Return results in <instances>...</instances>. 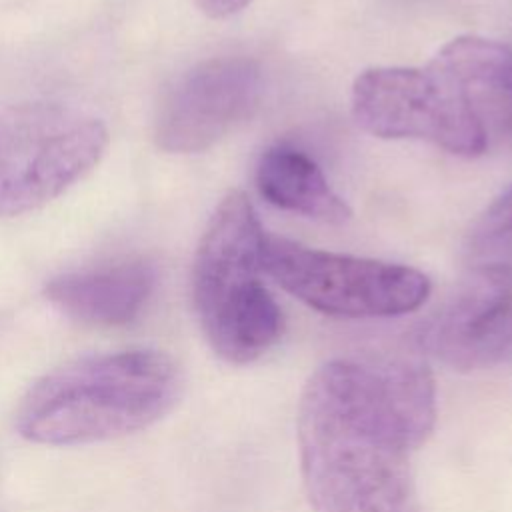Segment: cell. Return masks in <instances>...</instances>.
Returning a JSON list of instances; mask_svg holds the SVG:
<instances>
[{
    "mask_svg": "<svg viewBox=\"0 0 512 512\" xmlns=\"http://www.w3.org/2000/svg\"><path fill=\"white\" fill-rule=\"evenodd\" d=\"M436 424V386L412 358L322 364L298 406L300 468L316 512H420L414 452Z\"/></svg>",
    "mask_w": 512,
    "mask_h": 512,
    "instance_id": "1",
    "label": "cell"
},
{
    "mask_svg": "<svg viewBox=\"0 0 512 512\" xmlns=\"http://www.w3.org/2000/svg\"><path fill=\"white\" fill-rule=\"evenodd\" d=\"M180 392L182 372L160 350L96 354L34 382L18 406L16 428L44 446L104 442L152 426Z\"/></svg>",
    "mask_w": 512,
    "mask_h": 512,
    "instance_id": "2",
    "label": "cell"
},
{
    "mask_svg": "<svg viewBox=\"0 0 512 512\" xmlns=\"http://www.w3.org/2000/svg\"><path fill=\"white\" fill-rule=\"evenodd\" d=\"M266 234L248 196L228 192L192 264V302L212 350L230 364L262 358L282 336V312L262 282Z\"/></svg>",
    "mask_w": 512,
    "mask_h": 512,
    "instance_id": "3",
    "label": "cell"
},
{
    "mask_svg": "<svg viewBox=\"0 0 512 512\" xmlns=\"http://www.w3.org/2000/svg\"><path fill=\"white\" fill-rule=\"evenodd\" d=\"M108 148L100 118L60 102L0 108V218L38 210L90 174Z\"/></svg>",
    "mask_w": 512,
    "mask_h": 512,
    "instance_id": "4",
    "label": "cell"
},
{
    "mask_svg": "<svg viewBox=\"0 0 512 512\" xmlns=\"http://www.w3.org/2000/svg\"><path fill=\"white\" fill-rule=\"evenodd\" d=\"M264 274L306 306L338 318H390L418 310L430 296L424 272L372 258L334 254L268 236Z\"/></svg>",
    "mask_w": 512,
    "mask_h": 512,
    "instance_id": "5",
    "label": "cell"
},
{
    "mask_svg": "<svg viewBox=\"0 0 512 512\" xmlns=\"http://www.w3.org/2000/svg\"><path fill=\"white\" fill-rule=\"evenodd\" d=\"M352 116L372 136L426 140L466 158L490 144L464 94L434 60L422 68L378 66L358 74Z\"/></svg>",
    "mask_w": 512,
    "mask_h": 512,
    "instance_id": "6",
    "label": "cell"
},
{
    "mask_svg": "<svg viewBox=\"0 0 512 512\" xmlns=\"http://www.w3.org/2000/svg\"><path fill=\"white\" fill-rule=\"evenodd\" d=\"M262 96V70L246 56L210 58L164 94L156 120V144L172 154L204 152L246 122Z\"/></svg>",
    "mask_w": 512,
    "mask_h": 512,
    "instance_id": "7",
    "label": "cell"
},
{
    "mask_svg": "<svg viewBox=\"0 0 512 512\" xmlns=\"http://www.w3.org/2000/svg\"><path fill=\"white\" fill-rule=\"evenodd\" d=\"M422 344L460 372L512 360V264L494 260L468 270L428 320Z\"/></svg>",
    "mask_w": 512,
    "mask_h": 512,
    "instance_id": "8",
    "label": "cell"
},
{
    "mask_svg": "<svg viewBox=\"0 0 512 512\" xmlns=\"http://www.w3.org/2000/svg\"><path fill=\"white\" fill-rule=\"evenodd\" d=\"M154 286V266L136 258L54 276L46 282L44 296L54 308L82 324L114 328L142 314Z\"/></svg>",
    "mask_w": 512,
    "mask_h": 512,
    "instance_id": "9",
    "label": "cell"
},
{
    "mask_svg": "<svg viewBox=\"0 0 512 512\" xmlns=\"http://www.w3.org/2000/svg\"><path fill=\"white\" fill-rule=\"evenodd\" d=\"M460 88L488 138L512 130V48L482 36H458L432 58Z\"/></svg>",
    "mask_w": 512,
    "mask_h": 512,
    "instance_id": "10",
    "label": "cell"
},
{
    "mask_svg": "<svg viewBox=\"0 0 512 512\" xmlns=\"http://www.w3.org/2000/svg\"><path fill=\"white\" fill-rule=\"evenodd\" d=\"M262 198L280 210L302 214L326 224L350 220V206L332 190L320 166L302 150L278 144L268 148L256 166Z\"/></svg>",
    "mask_w": 512,
    "mask_h": 512,
    "instance_id": "11",
    "label": "cell"
},
{
    "mask_svg": "<svg viewBox=\"0 0 512 512\" xmlns=\"http://www.w3.org/2000/svg\"><path fill=\"white\" fill-rule=\"evenodd\" d=\"M468 246L474 256L486 262H508L512 258V188L478 216Z\"/></svg>",
    "mask_w": 512,
    "mask_h": 512,
    "instance_id": "12",
    "label": "cell"
},
{
    "mask_svg": "<svg viewBox=\"0 0 512 512\" xmlns=\"http://www.w3.org/2000/svg\"><path fill=\"white\" fill-rule=\"evenodd\" d=\"M198 8L210 18H228L250 4V0H196Z\"/></svg>",
    "mask_w": 512,
    "mask_h": 512,
    "instance_id": "13",
    "label": "cell"
}]
</instances>
